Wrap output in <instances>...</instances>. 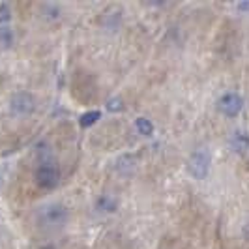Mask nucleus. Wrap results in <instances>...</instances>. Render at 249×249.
I'll return each instance as SVG.
<instances>
[{
    "label": "nucleus",
    "instance_id": "12",
    "mask_svg": "<svg viewBox=\"0 0 249 249\" xmlns=\"http://www.w3.org/2000/svg\"><path fill=\"white\" fill-rule=\"evenodd\" d=\"M107 109L111 112H120L124 109V103H122L120 98H111V100L107 101Z\"/></svg>",
    "mask_w": 249,
    "mask_h": 249
},
{
    "label": "nucleus",
    "instance_id": "10",
    "mask_svg": "<svg viewBox=\"0 0 249 249\" xmlns=\"http://www.w3.org/2000/svg\"><path fill=\"white\" fill-rule=\"evenodd\" d=\"M13 43V32L8 25L0 26V47H10Z\"/></svg>",
    "mask_w": 249,
    "mask_h": 249
},
{
    "label": "nucleus",
    "instance_id": "13",
    "mask_svg": "<svg viewBox=\"0 0 249 249\" xmlns=\"http://www.w3.org/2000/svg\"><path fill=\"white\" fill-rule=\"evenodd\" d=\"M238 10H240V13H248L249 12V2H240V4H238Z\"/></svg>",
    "mask_w": 249,
    "mask_h": 249
},
{
    "label": "nucleus",
    "instance_id": "2",
    "mask_svg": "<svg viewBox=\"0 0 249 249\" xmlns=\"http://www.w3.org/2000/svg\"><path fill=\"white\" fill-rule=\"evenodd\" d=\"M37 217H39V221L41 225H45V227H62L66 221H68V217H70V212H68V208L60 204V202H53V204H45V206H41L39 208V212H37Z\"/></svg>",
    "mask_w": 249,
    "mask_h": 249
},
{
    "label": "nucleus",
    "instance_id": "4",
    "mask_svg": "<svg viewBox=\"0 0 249 249\" xmlns=\"http://www.w3.org/2000/svg\"><path fill=\"white\" fill-rule=\"evenodd\" d=\"M10 109L17 116H28L36 109V100L28 92H17V94H13L12 100H10Z\"/></svg>",
    "mask_w": 249,
    "mask_h": 249
},
{
    "label": "nucleus",
    "instance_id": "9",
    "mask_svg": "<svg viewBox=\"0 0 249 249\" xmlns=\"http://www.w3.org/2000/svg\"><path fill=\"white\" fill-rule=\"evenodd\" d=\"M98 204V210H103V212H114L116 210V200L111 199L109 195H101L100 199L96 200Z\"/></svg>",
    "mask_w": 249,
    "mask_h": 249
},
{
    "label": "nucleus",
    "instance_id": "5",
    "mask_svg": "<svg viewBox=\"0 0 249 249\" xmlns=\"http://www.w3.org/2000/svg\"><path fill=\"white\" fill-rule=\"evenodd\" d=\"M242 107H244V100L236 92H229L217 101V109L219 112H223L225 116H236L238 112L242 111Z\"/></svg>",
    "mask_w": 249,
    "mask_h": 249
},
{
    "label": "nucleus",
    "instance_id": "1",
    "mask_svg": "<svg viewBox=\"0 0 249 249\" xmlns=\"http://www.w3.org/2000/svg\"><path fill=\"white\" fill-rule=\"evenodd\" d=\"M37 187L41 189H54L60 182V169L53 160H41L34 173Z\"/></svg>",
    "mask_w": 249,
    "mask_h": 249
},
{
    "label": "nucleus",
    "instance_id": "6",
    "mask_svg": "<svg viewBox=\"0 0 249 249\" xmlns=\"http://www.w3.org/2000/svg\"><path fill=\"white\" fill-rule=\"evenodd\" d=\"M231 146L236 152H244L249 148V137L244 131H234L232 137H231Z\"/></svg>",
    "mask_w": 249,
    "mask_h": 249
},
{
    "label": "nucleus",
    "instance_id": "11",
    "mask_svg": "<svg viewBox=\"0 0 249 249\" xmlns=\"http://www.w3.org/2000/svg\"><path fill=\"white\" fill-rule=\"evenodd\" d=\"M12 19V13H10V6L8 4H0V26L8 25Z\"/></svg>",
    "mask_w": 249,
    "mask_h": 249
},
{
    "label": "nucleus",
    "instance_id": "7",
    "mask_svg": "<svg viewBox=\"0 0 249 249\" xmlns=\"http://www.w3.org/2000/svg\"><path fill=\"white\" fill-rule=\"evenodd\" d=\"M135 127H137V131L141 135H146V137H150L154 133V124L150 122L148 118H144V116H141V118L135 120Z\"/></svg>",
    "mask_w": 249,
    "mask_h": 249
},
{
    "label": "nucleus",
    "instance_id": "8",
    "mask_svg": "<svg viewBox=\"0 0 249 249\" xmlns=\"http://www.w3.org/2000/svg\"><path fill=\"white\" fill-rule=\"evenodd\" d=\"M100 118H101L100 111H88L79 118V124H81V127H90V125L96 124Z\"/></svg>",
    "mask_w": 249,
    "mask_h": 249
},
{
    "label": "nucleus",
    "instance_id": "3",
    "mask_svg": "<svg viewBox=\"0 0 249 249\" xmlns=\"http://www.w3.org/2000/svg\"><path fill=\"white\" fill-rule=\"evenodd\" d=\"M208 169H210V152L204 148L195 150L191 154L189 161H187L189 175L193 176V178H197V180H200V178H204V176L208 175Z\"/></svg>",
    "mask_w": 249,
    "mask_h": 249
},
{
    "label": "nucleus",
    "instance_id": "14",
    "mask_svg": "<svg viewBox=\"0 0 249 249\" xmlns=\"http://www.w3.org/2000/svg\"><path fill=\"white\" fill-rule=\"evenodd\" d=\"M43 249H53V248H43Z\"/></svg>",
    "mask_w": 249,
    "mask_h": 249
}]
</instances>
